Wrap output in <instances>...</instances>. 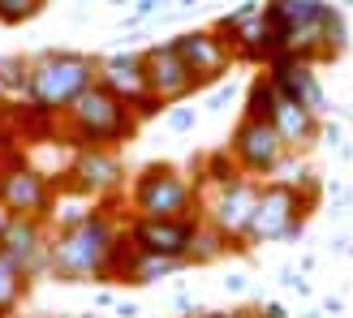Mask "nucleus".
Returning a JSON list of instances; mask_svg holds the SVG:
<instances>
[{
    "mask_svg": "<svg viewBox=\"0 0 353 318\" xmlns=\"http://www.w3.org/2000/svg\"><path fill=\"white\" fill-rule=\"evenodd\" d=\"M143 65H147V86H151V95L160 99L164 108H176L181 99H190L194 91H199V82H194L190 65L176 56L172 39H168V43L143 47Z\"/></svg>",
    "mask_w": 353,
    "mask_h": 318,
    "instance_id": "obj_11",
    "label": "nucleus"
},
{
    "mask_svg": "<svg viewBox=\"0 0 353 318\" xmlns=\"http://www.w3.org/2000/svg\"><path fill=\"white\" fill-rule=\"evenodd\" d=\"M9 99H13V95L5 91V86H0V112H9Z\"/></svg>",
    "mask_w": 353,
    "mask_h": 318,
    "instance_id": "obj_34",
    "label": "nucleus"
},
{
    "mask_svg": "<svg viewBox=\"0 0 353 318\" xmlns=\"http://www.w3.org/2000/svg\"><path fill=\"white\" fill-rule=\"evenodd\" d=\"M0 86L9 95L26 91V56H0Z\"/></svg>",
    "mask_w": 353,
    "mask_h": 318,
    "instance_id": "obj_23",
    "label": "nucleus"
},
{
    "mask_svg": "<svg viewBox=\"0 0 353 318\" xmlns=\"http://www.w3.org/2000/svg\"><path fill=\"white\" fill-rule=\"evenodd\" d=\"M61 138L74 151H112L121 142H130L138 134V116L125 99H117L108 86H91L86 95H78V103L57 120Z\"/></svg>",
    "mask_w": 353,
    "mask_h": 318,
    "instance_id": "obj_3",
    "label": "nucleus"
},
{
    "mask_svg": "<svg viewBox=\"0 0 353 318\" xmlns=\"http://www.w3.org/2000/svg\"><path fill=\"white\" fill-rule=\"evenodd\" d=\"M194 120H199V112H194V108H172V112H168V129L190 134V129H194Z\"/></svg>",
    "mask_w": 353,
    "mask_h": 318,
    "instance_id": "obj_24",
    "label": "nucleus"
},
{
    "mask_svg": "<svg viewBox=\"0 0 353 318\" xmlns=\"http://www.w3.org/2000/svg\"><path fill=\"white\" fill-rule=\"evenodd\" d=\"M17 318H30V314H17Z\"/></svg>",
    "mask_w": 353,
    "mask_h": 318,
    "instance_id": "obj_35",
    "label": "nucleus"
},
{
    "mask_svg": "<svg viewBox=\"0 0 353 318\" xmlns=\"http://www.w3.org/2000/svg\"><path fill=\"white\" fill-rule=\"evenodd\" d=\"M280 86L272 82V74H254L250 86H245V112L241 116H250V120H276V108H280Z\"/></svg>",
    "mask_w": 353,
    "mask_h": 318,
    "instance_id": "obj_19",
    "label": "nucleus"
},
{
    "mask_svg": "<svg viewBox=\"0 0 353 318\" xmlns=\"http://www.w3.org/2000/svg\"><path fill=\"white\" fill-rule=\"evenodd\" d=\"M194 318H237V310H203V314H194Z\"/></svg>",
    "mask_w": 353,
    "mask_h": 318,
    "instance_id": "obj_31",
    "label": "nucleus"
},
{
    "mask_svg": "<svg viewBox=\"0 0 353 318\" xmlns=\"http://www.w3.org/2000/svg\"><path fill=\"white\" fill-rule=\"evenodd\" d=\"M272 82L280 86V95L310 108L314 116L327 112V95H323V82L314 74V65H285V69H272Z\"/></svg>",
    "mask_w": 353,
    "mask_h": 318,
    "instance_id": "obj_15",
    "label": "nucleus"
},
{
    "mask_svg": "<svg viewBox=\"0 0 353 318\" xmlns=\"http://www.w3.org/2000/svg\"><path fill=\"white\" fill-rule=\"evenodd\" d=\"M176 56H181L190 65V74L199 86L207 82H220L228 74V65H233V52H228V43L216 34V26H203V30H181L172 39Z\"/></svg>",
    "mask_w": 353,
    "mask_h": 318,
    "instance_id": "obj_12",
    "label": "nucleus"
},
{
    "mask_svg": "<svg viewBox=\"0 0 353 318\" xmlns=\"http://www.w3.org/2000/svg\"><path fill=\"white\" fill-rule=\"evenodd\" d=\"M99 82V56H86L74 47H43L26 56V103L43 116H65Z\"/></svg>",
    "mask_w": 353,
    "mask_h": 318,
    "instance_id": "obj_1",
    "label": "nucleus"
},
{
    "mask_svg": "<svg viewBox=\"0 0 353 318\" xmlns=\"http://www.w3.org/2000/svg\"><path fill=\"white\" fill-rule=\"evenodd\" d=\"M228 99H233V82H228V86H220V91L216 95H211V108H224V103Z\"/></svg>",
    "mask_w": 353,
    "mask_h": 318,
    "instance_id": "obj_28",
    "label": "nucleus"
},
{
    "mask_svg": "<svg viewBox=\"0 0 353 318\" xmlns=\"http://www.w3.org/2000/svg\"><path fill=\"white\" fill-rule=\"evenodd\" d=\"M26 293H30V275L0 250V318H17V306L26 301Z\"/></svg>",
    "mask_w": 353,
    "mask_h": 318,
    "instance_id": "obj_18",
    "label": "nucleus"
},
{
    "mask_svg": "<svg viewBox=\"0 0 353 318\" xmlns=\"http://www.w3.org/2000/svg\"><path fill=\"white\" fill-rule=\"evenodd\" d=\"M285 138L276 134V125H268V120H250L241 116L233 134H228V155L237 159V168L245 176H254V181H263V176L280 172V164H285Z\"/></svg>",
    "mask_w": 353,
    "mask_h": 318,
    "instance_id": "obj_7",
    "label": "nucleus"
},
{
    "mask_svg": "<svg viewBox=\"0 0 353 318\" xmlns=\"http://www.w3.org/2000/svg\"><path fill=\"white\" fill-rule=\"evenodd\" d=\"M233 245H228L216 228H211L207 220L199 224V237H194V250H190V267H207V262H216V258H224Z\"/></svg>",
    "mask_w": 353,
    "mask_h": 318,
    "instance_id": "obj_20",
    "label": "nucleus"
},
{
    "mask_svg": "<svg viewBox=\"0 0 353 318\" xmlns=\"http://www.w3.org/2000/svg\"><path fill=\"white\" fill-rule=\"evenodd\" d=\"M259 193H263V181L245 176V181L228 185V189H216L211 198H203V220L216 228V233L233 245V250H245V233H250Z\"/></svg>",
    "mask_w": 353,
    "mask_h": 318,
    "instance_id": "obj_6",
    "label": "nucleus"
},
{
    "mask_svg": "<svg viewBox=\"0 0 353 318\" xmlns=\"http://www.w3.org/2000/svg\"><path fill=\"white\" fill-rule=\"evenodd\" d=\"M237 318H263V314H259V306H241V310H237Z\"/></svg>",
    "mask_w": 353,
    "mask_h": 318,
    "instance_id": "obj_33",
    "label": "nucleus"
},
{
    "mask_svg": "<svg viewBox=\"0 0 353 318\" xmlns=\"http://www.w3.org/2000/svg\"><path fill=\"white\" fill-rule=\"evenodd\" d=\"M48 0H0V26H22L43 13Z\"/></svg>",
    "mask_w": 353,
    "mask_h": 318,
    "instance_id": "obj_22",
    "label": "nucleus"
},
{
    "mask_svg": "<svg viewBox=\"0 0 353 318\" xmlns=\"http://www.w3.org/2000/svg\"><path fill=\"white\" fill-rule=\"evenodd\" d=\"M272 125H276L280 138H285L289 151H306V147H314L323 138V116H314L310 108H302V103H293V99H280Z\"/></svg>",
    "mask_w": 353,
    "mask_h": 318,
    "instance_id": "obj_16",
    "label": "nucleus"
},
{
    "mask_svg": "<svg viewBox=\"0 0 353 318\" xmlns=\"http://www.w3.org/2000/svg\"><path fill=\"white\" fill-rule=\"evenodd\" d=\"M323 142H332L341 151V125H323Z\"/></svg>",
    "mask_w": 353,
    "mask_h": 318,
    "instance_id": "obj_29",
    "label": "nucleus"
},
{
    "mask_svg": "<svg viewBox=\"0 0 353 318\" xmlns=\"http://www.w3.org/2000/svg\"><path fill=\"white\" fill-rule=\"evenodd\" d=\"M224 288H228V293H245L250 284H245V275H241V271H233V275L224 279Z\"/></svg>",
    "mask_w": 353,
    "mask_h": 318,
    "instance_id": "obj_27",
    "label": "nucleus"
},
{
    "mask_svg": "<svg viewBox=\"0 0 353 318\" xmlns=\"http://www.w3.org/2000/svg\"><path fill=\"white\" fill-rule=\"evenodd\" d=\"M280 284H285V288H297V293H310V279L302 275V271H293V267H285V271H280Z\"/></svg>",
    "mask_w": 353,
    "mask_h": 318,
    "instance_id": "obj_25",
    "label": "nucleus"
},
{
    "mask_svg": "<svg viewBox=\"0 0 353 318\" xmlns=\"http://www.w3.org/2000/svg\"><path fill=\"white\" fill-rule=\"evenodd\" d=\"M69 176H74V189L95 202V198H108V193H117L125 185V164H121L117 151H74Z\"/></svg>",
    "mask_w": 353,
    "mask_h": 318,
    "instance_id": "obj_13",
    "label": "nucleus"
},
{
    "mask_svg": "<svg viewBox=\"0 0 353 318\" xmlns=\"http://www.w3.org/2000/svg\"><path fill=\"white\" fill-rule=\"evenodd\" d=\"M319 206V181L302 168L297 181H263L245 245H272V241H297L306 233V215Z\"/></svg>",
    "mask_w": 353,
    "mask_h": 318,
    "instance_id": "obj_4",
    "label": "nucleus"
},
{
    "mask_svg": "<svg viewBox=\"0 0 353 318\" xmlns=\"http://www.w3.org/2000/svg\"><path fill=\"white\" fill-rule=\"evenodd\" d=\"M0 202L9 215H30V220H48V211L57 206L48 176L30 168L26 159H17V151H9L0 164Z\"/></svg>",
    "mask_w": 353,
    "mask_h": 318,
    "instance_id": "obj_8",
    "label": "nucleus"
},
{
    "mask_svg": "<svg viewBox=\"0 0 353 318\" xmlns=\"http://www.w3.org/2000/svg\"><path fill=\"white\" fill-rule=\"evenodd\" d=\"M0 120H5V112H0Z\"/></svg>",
    "mask_w": 353,
    "mask_h": 318,
    "instance_id": "obj_36",
    "label": "nucleus"
},
{
    "mask_svg": "<svg viewBox=\"0 0 353 318\" xmlns=\"http://www.w3.org/2000/svg\"><path fill=\"white\" fill-rule=\"evenodd\" d=\"M194 176H199V193H203V185H211V189H228V185L245 181V172L237 168V159L228 155V147H216V151L199 155V164H194Z\"/></svg>",
    "mask_w": 353,
    "mask_h": 318,
    "instance_id": "obj_17",
    "label": "nucleus"
},
{
    "mask_svg": "<svg viewBox=\"0 0 353 318\" xmlns=\"http://www.w3.org/2000/svg\"><path fill=\"white\" fill-rule=\"evenodd\" d=\"M99 86H108L117 99H125L138 120H151L164 112V103L151 95L147 86V65L143 52H112V56H99Z\"/></svg>",
    "mask_w": 353,
    "mask_h": 318,
    "instance_id": "obj_9",
    "label": "nucleus"
},
{
    "mask_svg": "<svg viewBox=\"0 0 353 318\" xmlns=\"http://www.w3.org/2000/svg\"><path fill=\"white\" fill-rule=\"evenodd\" d=\"M48 220H30V215H13L5 241H0V250H5L17 267H22L30 279L48 271Z\"/></svg>",
    "mask_w": 353,
    "mask_h": 318,
    "instance_id": "obj_14",
    "label": "nucleus"
},
{
    "mask_svg": "<svg viewBox=\"0 0 353 318\" xmlns=\"http://www.w3.org/2000/svg\"><path fill=\"white\" fill-rule=\"evenodd\" d=\"M203 220H130L125 237L134 241L138 254L147 258H172V262H190L194 237H199Z\"/></svg>",
    "mask_w": 353,
    "mask_h": 318,
    "instance_id": "obj_10",
    "label": "nucleus"
},
{
    "mask_svg": "<svg viewBox=\"0 0 353 318\" xmlns=\"http://www.w3.org/2000/svg\"><path fill=\"white\" fill-rule=\"evenodd\" d=\"M121 228L108 206H95L82 224L57 228L48 241V275L61 284H103V262L112 254V241Z\"/></svg>",
    "mask_w": 353,
    "mask_h": 318,
    "instance_id": "obj_2",
    "label": "nucleus"
},
{
    "mask_svg": "<svg viewBox=\"0 0 353 318\" xmlns=\"http://www.w3.org/2000/svg\"><path fill=\"white\" fill-rule=\"evenodd\" d=\"M181 267H190V262H172V258H147V254H138V262H134V275H130V284H160V279L176 275Z\"/></svg>",
    "mask_w": 353,
    "mask_h": 318,
    "instance_id": "obj_21",
    "label": "nucleus"
},
{
    "mask_svg": "<svg viewBox=\"0 0 353 318\" xmlns=\"http://www.w3.org/2000/svg\"><path fill=\"white\" fill-rule=\"evenodd\" d=\"M117 318H138V306L134 301H117Z\"/></svg>",
    "mask_w": 353,
    "mask_h": 318,
    "instance_id": "obj_30",
    "label": "nucleus"
},
{
    "mask_svg": "<svg viewBox=\"0 0 353 318\" xmlns=\"http://www.w3.org/2000/svg\"><path fill=\"white\" fill-rule=\"evenodd\" d=\"M9 224H13V215L5 211V202H0V241H5V233H9Z\"/></svg>",
    "mask_w": 353,
    "mask_h": 318,
    "instance_id": "obj_32",
    "label": "nucleus"
},
{
    "mask_svg": "<svg viewBox=\"0 0 353 318\" xmlns=\"http://www.w3.org/2000/svg\"><path fill=\"white\" fill-rule=\"evenodd\" d=\"M259 314L263 318H289V310L280 306V301H259Z\"/></svg>",
    "mask_w": 353,
    "mask_h": 318,
    "instance_id": "obj_26",
    "label": "nucleus"
},
{
    "mask_svg": "<svg viewBox=\"0 0 353 318\" xmlns=\"http://www.w3.org/2000/svg\"><path fill=\"white\" fill-rule=\"evenodd\" d=\"M134 220H203V193L199 181L176 164H147L130 181Z\"/></svg>",
    "mask_w": 353,
    "mask_h": 318,
    "instance_id": "obj_5",
    "label": "nucleus"
}]
</instances>
